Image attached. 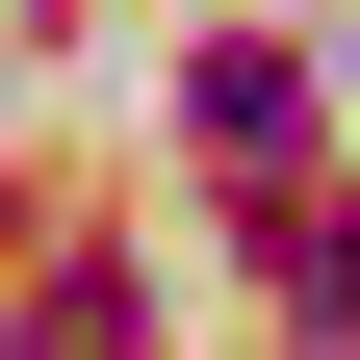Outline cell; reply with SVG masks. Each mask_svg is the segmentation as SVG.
Returning a JSON list of instances; mask_svg holds the SVG:
<instances>
[{
    "label": "cell",
    "mask_w": 360,
    "mask_h": 360,
    "mask_svg": "<svg viewBox=\"0 0 360 360\" xmlns=\"http://www.w3.org/2000/svg\"><path fill=\"white\" fill-rule=\"evenodd\" d=\"M206 155H309V77L283 52H206Z\"/></svg>",
    "instance_id": "1"
},
{
    "label": "cell",
    "mask_w": 360,
    "mask_h": 360,
    "mask_svg": "<svg viewBox=\"0 0 360 360\" xmlns=\"http://www.w3.org/2000/svg\"><path fill=\"white\" fill-rule=\"evenodd\" d=\"M129 335H155V283H129V257H77V283H52V360H129Z\"/></svg>",
    "instance_id": "2"
},
{
    "label": "cell",
    "mask_w": 360,
    "mask_h": 360,
    "mask_svg": "<svg viewBox=\"0 0 360 360\" xmlns=\"http://www.w3.org/2000/svg\"><path fill=\"white\" fill-rule=\"evenodd\" d=\"M283 309H309V335L360 360V232H283Z\"/></svg>",
    "instance_id": "3"
}]
</instances>
